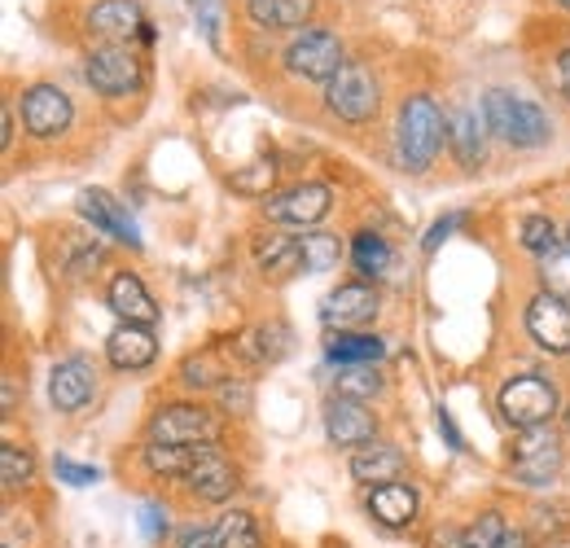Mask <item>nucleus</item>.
Segmentation results:
<instances>
[{"label":"nucleus","mask_w":570,"mask_h":548,"mask_svg":"<svg viewBox=\"0 0 570 548\" xmlns=\"http://www.w3.org/2000/svg\"><path fill=\"white\" fill-rule=\"evenodd\" d=\"M483 124H488L492 137H500L504 145H513V149H540L544 140L553 137V119L535 101L513 97L504 88H492L483 97Z\"/></svg>","instance_id":"1"},{"label":"nucleus","mask_w":570,"mask_h":548,"mask_svg":"<svg viewBox=\"0 0 570 548\" xmlns=\"http://www.w3.org/2000/svg\"><path fill=\"white\" fill-rule=\"evenodd\" d=\"M448 137V119L439 110V101L417 92L400 106V128H395V149H400V163L404 172H426L434 163V154L443 149Z\"/></svg>","instance_id":"2"},{"label":"nucleus","mask_w":570,"mask_h":548,"mask_svg":"<svg viewBox=\"0 0 570 548\" xmlns=\"http://www.w3.org/2000/svg\"><path fill=\"white\" fill-rule=\"evenodd\" d=\"M500 417L513 425V430H535V425H549L558 409H562V400H558V386L549 382V378H540V373H522V378H513V382H504L500 386Z\"/></svg>","instance_id":"3"},{"label":"nucleus","mask_w":570,"mask_h":548,"mask_svg":"<svg viewBox=\"0 0 570 548\" xmlns=\"http://www.w3.org/2000/svg\"><path fill=\"white\" fill-rule=\"evenodd\" d=\"M567 452L553 425H535V430H518V443L509 452V470L522 487H549L558 479Z\"/></svg>","instance_id":"4"},{"label":"nucleus","mask_w":570,"mask_h":548,"mask_svg":"<svg viewBox=\"0 0 570 548\" xmlns=\"http://www.w3.org/2000/svg\"><path fill=\"white\" fill-rule=\"evenodd\" d=\"M325 106H330V115H338L343 124H368V119L377 115V106H382V88H377L373 70L364 67V62H347V67L330 79Z\"/></svg>","instance_id":"5"},{"label":"nucleus","mask_w":570,"mask_h":548,"mask_svg":"<svg viewBox=\"0 0 570 548\" xmlns=\"http://www.w3.org/2000/svg\"><path fill=\"white\" fill-rule=\"evenodd\" d=\"M83 79L92 84V92L101 97H132L145 84V62L128 45H101L88 53Z\"/></svg>","instance_id":"6"},{"label":"nucleus","mask_w":570,"mask_h":548,"mask_svg":"<svg viewBox=\"0 0 570 548\" xmlns=\"http://www.w3.org/2000/svg\"><path fill=\"white\" fill-rule=\"evenodd\" d=\"M347 67L343 58V40L325 27H307L289 49H285V70L298 75V79H316V84H330L338 70Z\"/></svg>","instance_id":"7"},{"label":"nucleus","mask_w":570,"mask_h":548,"mask_svg":"<svg viewBox=\"0 0 570 548\" xmlns=\"http://www.w3.org/2000/svg\"><path fill=\"white\" fill-rule=\"evenodd\" d=\"M215 434L219 425L203 404H163L145 425L149 443H215Z\"/></svg>","instance_id":"8"},{"label":"nucleus","mask_w":570,"mask_h":548,"mask_svg":"<svg viewBox=\"0 0 570 548\" xmlns=\"http://www.w3.org/2000/svg\"><path fill=\"white\" fill-rule=\"evenodd\" d=\"M71 119H75V106L58 84H31V88L22 92V128H27L31 137H40V140L62 137V133L71 128Z\"/></svg>","instance_id":"9"},{"label":"nucleus","mask_w":570,"mask_h":548,"mask_svg":"<svg viewBox=\"0 0 570 548\" xmlns=\"http://www.w3.org/2000/svg\"><path fill=\"white\" fill-rule=\"evenodd\" d=\"M527 334L535 339L540 351L549 355H570V303L540 290L531 303H527Z\"/></svg>","instance_id":"10"},{"label":"nucleus","mask_w":570,"mask_h":548,"mask_svg":"<svg viewBox=\"0 0 570 548\" xmlns=\"http://www.w3.org/2000/svg\"><path fill=\"white\" fill-rule=\"evenodd\" d=\"M325 434L334 448H368L377 443V417L364 409V400L334 395L325 404Z\"/></svg>","instance_id":"11"},{"label":"nucleus","mask_w":570,"mask_h":548,"mask_svg":"<svg viewBox=\"0 0 570 548\" xmlns=\"http://www.w3.org/2000/svg\"><path fill=\"white\" fill-rule=\"evenodd\" d=\"M330 185H316V180H307V185H294V189H285V194H273L268 203H264V215L268 219H277V224H298V228H307V224H316V219H325L330 215Z\"/></svg>","instance_id":"12"},{"label":"nucleus","mask_w":570,"mask_h":548,"mask_svg":"<svg viewBox=\"0 0 570 548\" xmlns=\"http://www.w3.org/2000/svg\"><path fill=\"white\" fill-rule=\"evenodd\" d=\"M75 206H79V215H83L101 237H115V242L141 251V228H137V219L124 211V203H115L106 189H83Z\"/></svg>","instance_id":"13"},{"label":"nucleus","mask_w":570,"mask_h":548,"mask_svg":"<svg viewBox=\"0 0 570 548\" xmlns=\"http://www.w3.org/2000/svg\"><path fill=\"white\" fill-rule=\"evenodd\" d=\"M373 316H377V290H368L364 281L338 285V290L325 299V307H321V321H325L330 330H360V325H368Z\"/></svg>","instance_id":"14"},{"label":"nucleus","mask_w":570,"mask_h":548,"mask_svg":"<svg viewBox=\"0 0 570 548\" xmlns=\"http://www.w3.org/2000/svg\"><path fill=\"white\" fill-rule=\"evenodd\" d=\"M97 391V373L83 355H71V360H58L53 373H49V400L58 412H79Z\"/></svg>","instance_id":"15"},{"label":"nucleus","mask_w":570,"mask_h":548,"mask_svg":"<svg viewBox=\"0 0 570 548\" xmlns=\"http://www.w3.org/2000/svg\"><path fill=\"white\" fill-rule=\"evenodd\" d=\"M145 9L137 0H97L88 9V31L110 40V45H128L132 36H145Z\"/></svg>","instance_id":"16"},{"label":"nucleus","mask_w":570,"mask_h":548,"mask_svg":"<svg viewBox=\"0 0 570 548\" xmlns=\"http://www.w3.org/2000/svg\"><path fill=\"white\" fill-rule=\"evenodd\" d=\"M212 452H219L215 443H145L141 448V461L149 474L158 479H189Z\"/></svg>","instance_id":"17"},{"label":"nucleus","mask_w":570,"mask_h":548,"mask_svg":"<svg viewBox=\"0 0 570 548\" xmlns=\"http://www.w3.org/2000/svg\"><path fill=\"white\" fill-rule=\"evenodd\" d=\"M106 303L124 325H154L158 321V303L145 290V281L137 273H115L106 285Z\"/></svg>","instance_id":"18"},{"label":"nucleus","mask_w":570,"mask_h":548,"mask_svg":"<svg viewBox=\"0 0 570 548\" xmlns=\"http://www.w3.org/2000/svg\"><path fill=\"white\" fill-rule=\"evenodd\" d=\"M158 355V339L149 325H119L110 339H106V360L119 369V373H137L149 369Z\"/></svg>","instance_id":"19"},{"label":"nucleus","mask_w":570,"mask_h":548,"mask_svg":"<svg viewBox=\"0 0 570 548\" xmlns=\"http://www.w3.org/2000/svg\"><path fill=\"white\" fill-rule=\"evenodd\" d=\"M368 513L386 531H404L417 522V491L409 482H382L368 491Z\"/></svg>","instance_id":"20"},{"label":"nucleus","mask_w":570,"mask_h":548,"mask_svg":"<svg viewBox=\"0 0 570 548\" xmlns=\"http://www.w3.org/2000/svg\"><path fill=\"white\" fill-rule=\"evenodd\" d=\"M404 452L395 443H368V448H356L352 457V479L364 482V487H382V482H400L404 474Z\"/></svg>","instance_id":"21"},{"label":"nucleus","mask_w":570,"mask_h":548,"mask_svg":"<svg viewBox=\"0 0 570 548\" xmlns=\"http://www.w3.org/2000/svg\"><path fill=\"white\" fill-rule=\"evenodd\" d=\"M294 334L285 330L282 321H268V325H250L242 339H237V355L250 360V364H277L289 355Z\"/></svg>","instance_id":"22"},{"label":"nucleus","mask_w":570,"mask_h":548,"mask_svg":"<svg viewBox=\"0 0 570 548\" xmlns=\"http://www.w3.org/2000/svg\"><path fill=\"white\" fill-rule=\"evenodd\" d=\"M185 487L198 496V500H212V505H219V500H228L242 482H237V466L224 457V452H212L189 479H185Z\"/></svg>","instance_id":"23"},{"label":"nucleus","mask_w":570,"mask_h":548,"mask_svg":"<svg viewBox=\"0 0 570 548\" xmlns=\"http://www.w3.org/2000/svg\"><path fill=\"white\" fill-rule=\"evenodd\" d=\"M483 128H488V124H479V115H474V110H456V115H452V124H448L452 154H456V163H461V167H470V172H474V167L488 158Z\"/></svg>","instance_id":"24"},{"label":"nucleus","mask_w":570,"mask_h":548,"mask_svg":"<svg viewBox=\"0 0 570 548\" xmlns=\"http://www.w3.org/2000/svg\"><path fill=\"white\" fill-rule=\"evenodd\" d=\"M325 355H330L338 369H347V364H377V360L386 355V343H382L377 334L338 330V334H330V343H325Z\"/></svg>","instance_id":"25"},{"label":"nucleus","mask_w":570,"mask_h":548,"mask_svg":"<svg viewBox=\"0 0 570 548\" xmlns=\"http://www.w3.org/2000/svg\"><path fill=\"white\" fill-rule=\"evenodd\" d=\"M343 264V237L338 233H303L298 237V273H334Z\"/></svg>","instance_id":"26"},{"label":"nucleus","mask_w":570,"mask_h":548,"mask_svg":"<svg viewBox=\"0 0 570 548\" xmlns=\"http://www.w3.org/2000/svg\"><path fill=\"white\" fill-rule=\"evenodd\" d=\"M246 13L255 27L285 31V27H303L312 18V0H246Z\"/></svg>","instance_id":"27"},{"label":"nucleus","mask_w":570,"mask_h":548,"mask_svg":"<svg viewBox=\"0 0 570 548\" xmlns=\"http://www.w3.org/2000/svg\"><path fill=\"white\" fill-rule=\"evenodd\" d=\"M255 260H259V268H268V273H298V237L264 233V237L255 242Z\"/></svg>","instance_id":"28"},{"label":"nucleus","mask_w":570,"mask_h":548,"mask_svg":"<svg viewBox=\"0 0 570 548\" xmlns=\"http://www.w3.org/2000/svg\"><path fill=\"white\" fill-rule=\"evenodd\" d=\"M391 246H386V237H377V233H356L352 237V264H356V273L364 276H386L391 273Z\"/></svg>","instance_id":"29"},{"label":"nucleus","mask_w":570,"mask_h":548,"mask_svg":"<svg viewBox=\"0 0 570 548\" xmlns=\"http://www.w3.org/2000/svg\"><path fill=\"white\" fill-rule=\"evenodd\" d=\"M215 536H219V548H264L259 522H255V513H246V509H228V513L215 522Z\"/></svg>","instance_id":"30"},{"label":"nucleus","mask_w":570,"mask_h":548,"mask_svg":"<svg viewBox=\"0 0 570 548\" xmlns=\"http://www.w3.org/2000/svg\"><path fill=\"white\" fill-rule=\"evenodd\" d=\"M382 373H377V364H347V369H338V378H334V395H347V400H373V395H382Z\"/></svg>","instance_id":"31"},{"label":"nucleus","mask_w":570,"mask_h":548,"mask_svg":"<svg viewBox=\"0 0 570 548\" xmlns=\"http://www.w3.org/2000/svg\"><path fill=\"white\" fill-rule=\"evenodd\" d=\"M518 233H522V246H527L531 255H544V260H549V255L562 251V246H558V224H553L549 215H527Z\"/></svg>","instance_id":"32"},{"label":"nucleus","mask_w":570,"mask_h":548,"mask_svg":"<svg viewBox=\"0 0 570 548\" xmlns=\"http://www.w3.org/2000/svg\"><path fill=\"white\" fill-rule=\"evenodd\" d=\"M31 479H36L31 452H22L18 443H4L0 448V482H4V491H18V487H27Z\"/></svg>","instance_id":"33"},{"label":"nucleus","mask_w":570,"mask_h":548,"mask_svg":"<svg viewBox=\"0 0 570 548\" xmlns=\"http://www.w3.org/2000/svg\"><path fill=\"white\" fill-rule=\"evenodd\" d=\"M504 536H509L504 518H500L497 509H488V513H479V518L461 531V548H500Z\"/></svg>","instance_id":"34"},{"label":"nucleus","mask_w":570,"mask_h":548,"mask_svg":"<svg viewBox=\"0 0 570 548\" xmlns=\"http://www.w3.org/2000/svg\"><path fill=\"white\" fill-rule=\"evenodd\" d=\"M544 290L570 303V251H558L544 260Z\"/></svg>","instance_id":"35"},{"label":"nucleus","mask_w":570,"mask_h":548,"mask_svg":"<svg viewBox=\"0 0 570 548\" xmlns=\"http://www.w3.org/2000/svg\"><path fill=\"white\" fill-rule=\"evenodd\" d=\"M53 474H58L62 482H71V487H92V482L101 479L97 466H79V461H71V457H58V461H53Z\"/></svg>","instance_id":"36"},{"label":"nucleus","mask_w":570,"mask_h":548,"mask_svg":"<svg viewBox=\"0 0 570 548\" xmlns=\"http://www.w3.org/2000/svg\"><path fill=\"white\" fill-rule=\"evenodd\" d=\"M273 176H277V167H273V163H255V172L233 176V189H237V194H268Z\"/></svg>","instance_id":"37"},{"label":"nucleus","mask_w":570,"mask_h":548,"mask_svg":"<svg viewBox=\"0 0 570 548\" xmlns=\"http://www.w3.org/2000/svg\"><path fill=\"white\" fill-rule=\"evenodd\" d=\"M461 224H465V215H461V211H452V215L434 219V224H430V233H426V242H422V251H426V255H434V251H439V246H443V242H448V237H452Z\"/></svg>","instance_id":"38"},{"label":"nucleus","mask_w":570,"mask_h":548,"mask_svg":"<svg viewBox=\"0 0 570 548\" xmlns=\"http://www.w3.org/2000/svg\"><path fill=\"white\" fill-rule=\"evenodd\" d=\"M194 9H198V22H203L212 49H219V0H194Z\"/></svg>","instance_id":"39"},{"label":"nucleus","mask_w":570,"mask_h":548,"mask_svg":"<svg viewBox=\"0 0 570 548\" xmlns=\"http://www.w3.org/2000/svg\"><path fill=\"white\" fill-rule=\"evenodd\" d=\"M176 548H219V536H215V527H185L176 536Z\"/></svg>","instance_id":"40"},{"label":"nucleus","mask_w":570,"mask_h":548,"mask_svg":"<svg viewBox=\"0 0 570 548\" xmlns=\"http://www.w3.org/2000/svg\"><path fill=\"white\" fill-rule=\"evenodd\" d=\"M141 531L149 536V540H163V536H167V509H163V505H145Z\"/></svg>","instance_id":"41"},{"label":"nucleus","mask_w":570,"mask_h":548,"mask_svg":"<svg viewBox=\"0 0 570 548\" xmlns=\"http://www.w3.org/2000/svg\"><path fill=\"white\" fill-rule=\"evenodd\" d=\"M219 404H224V409L250 412V386H242V382H224V386H219Z\"/></svg>","instance_id":"42"},{"label":"nucleus","mask_w":570,"mask_h":548,"mask_svg":"<svg viewBox=\"0 0 570 548\" xmlns=\"http://www.w3.org/2000/svg\"><path fill=\"white\" fill-rule=\"evenodd\" d=\"M439 434L448 439L452 452H465V439H461V430H456V421H452V412L448 409H439Z\"/></svg>","instance_id":"43"},{"label":"nucleus","mask_w":570,"mask_h":548,"mask_svg":"<svg viewBox=\"0 0 570 548\" xmlns=\"http://www.w3.org/2000/svg\"><path fill=\"white\" fill-rule=\"evenodd\" d=\"M185 382H189V386H212L215 378H212V369H207V360H189V364H185Z\"/></svg>","instance_id":"44"},{"label":"nucleus","mask_w":570,"mask_h":548,"mask_svg":"<svg viewBox=\"0 0 570 548\" xmlns=\"http://www.w3.org/2000/svg\"><path fill=\"white\" fill-rule=\"evenodd\" d=\"M0 128H4V133H0V145H9V140H13V115H9V106H4V119H0Z\"/></svg>","instance_id":"45"},{"label":"nucleus","mask_w":570,"mask_h":548,"mask_svg":"<svg viewBox=\"0 0 570 548\" xmlns=\"http://www.w3.org/2000/svg\"><path fill=\"white\" fill-rule=\"evenodd\" d=\"M500 548H527V536H522V531H509V536L500 540Z\"/></svg>","instance_id":"46"},{"label":"nucleus","mask_w":570,"mask_h":548,"mask_svg":"<svg viewBox=\"0 0 570 548\" xmlns=\"http://www.w3.org/2000/svg\"><path fill=\"white\" fill-rule=\"evenodd\" d=\"M562 88H567V97H570V49L562 53Z\"/></svg>","instance_id":"47"},{"label":"nucleus","mask_w":570,"mask_h":548,"mask_svg":"<svg viewBox=\"0 0 570 548\" xmlns=\"http://www.w3.org/2000/svg\"><path fill=\"white\" fill-rule=\"evenodd\" d=\"M562 421H567V434H570V404H567V412H562Z\"/></svg>","instance_id":"48"},{"label":"nucleus","mask_w":570,"mask_h":548,"mask_svg":"<svg viewBox=\"0 0 570 548\" xmlns=\"http://www.w3.org/2000/svg\"><path fill=\"white\" fill-rule=\"evenodd\" d=\"M558 4H562V9H570V0H558Z\"/></svg>","instance_id":"49"},{"label":"nucleus","mask_w":570,"mask_h":548,"mask_svg":"<svg viewBox=\"0 0 570 548\" xmlns=\"http://www.w3.org/2000/svg\"><path fill=\"white\" fill-rule=\"evenodd\" d=\"M567 242H570V228H567Z\"/></svg>","instance_id":"50"},{"label":"nucleus","mask_w":570,"mask_h":548,"mask_svg":"<svg viewBox=\"0 0 570 548\" xmlns=\"http://www.w3.org/2000/svg\"><path fill=\"white\" fill-rule=\"evenodd\" d=\"M4 548H9V545H4Z\"/></svg>","instance_id":"51"}]
</instances>
